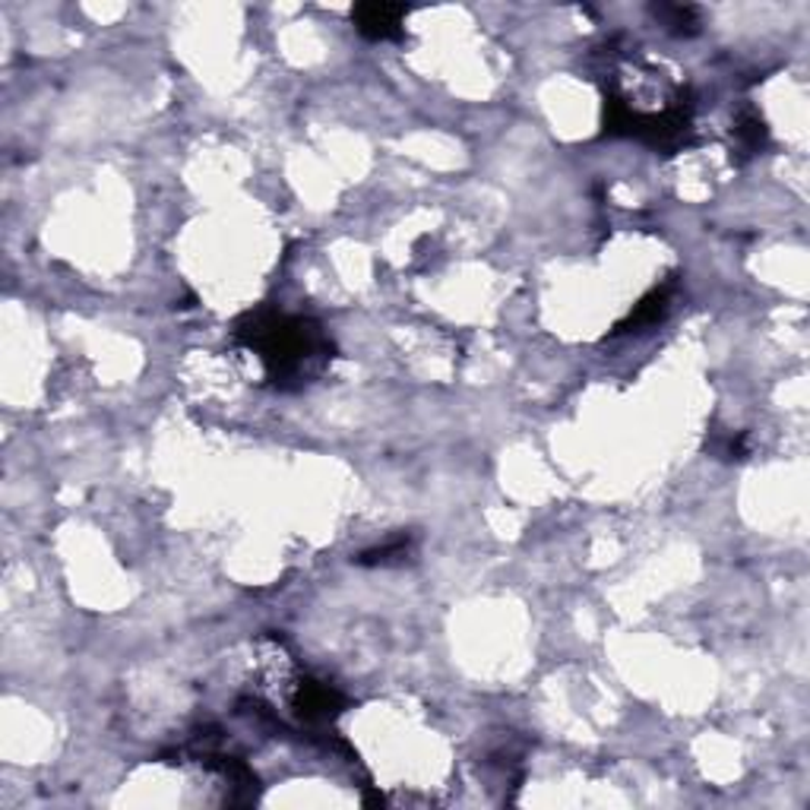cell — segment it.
Instances as JSON below:
<instances>
[{
  "mask_svg": "<svg viewBox=\"0 0 810 810\" xmlns=\"http://www.w3.org/2000/svg\"><path fill=\"white\" fill-rule=\"evenodd\" d=\"M234 342L260 358L276 390H301L333 361V339L311 317L260 308L234 323Z\"/></svg>",
  "mask_w": 810,
  "mask_h": 810,
  "instance_id": "cell-1",
  "label": "cell"
},
{
  "mask_svg": "<svg viewBox=\"0 0 810 810\" xmlns=\"http://www.w3.org/2000/svg\"><path fill=\"white\" fill-rule=\"evenodd\" d=\"M289 703L304 726H327L346 707V700H342V693L336 687H330L327 681H317V678H308L301 671L291 674Z\"/></svg>",
  "mask_w": 810,
  "mask_h": 810,
  "instance_id": "cell-2",
  "label": "cell"
},
{
  "mask_svg": "<svg viewBox=\"0 0 810 810\" xmlns=\"http://www.w3.org/2000/svg\"><path fill=\"white\" fill-rule=\"evenodd\" d=\"M406 13L409 10L399 3H358L352 10V22L371 42H396V39H402Z\"/></svg>",
  "mask_w": 810,
  "mask_h": 810,
  "instance_id": "cell-3",
  "label": "cell"
},
{
  "mask_svg": "<svg viewBox=\"0 0 810 810\" xmlns=\"http://www.w3.org/2000/svg\"><path fill=\"white\" fill-rule=\"evenodd\" d=\"M674 289H678V282L671 279L666 282L662 289H652L646 294L643 301L630 311L627 320H621L618 327H614V333H640V330H649V327H656L659 320H666V313L671 311V298H674Z\"/></svg>",
  "mask_w": 810,
  "mask_h": 810,
  "instance_id": "cell-4",
  "label": "cell"
},
{
  "mask_svg": "<svg viewBox=\"0 0 810 810\" xmlns=\"http://www.w3.org/2000/svg\"><path fill=\"white\" fill-rule=\"evenodd\" d=\"M652 13L674 36H697L700 32V10L690 7V3H656Z\"/></svg>",
  "mask_w": 810,
  "mask_h": 810,
  "instance_id": "cell-5",
  "label": "cell"
},
{
  "mask_svg": "<svg viewBox=\"0 0 810 810\" xmlns=\"http://www.w3.org/2000/svg\"><path fill=\"white\" fill-rule=\"evenodd\" d=\"M734 140H738V146H741V152H748V156L760 152L769 140V130H767V124H763V118H760L757 111H750L748 108V111L738 118V127H734Z\"/></svg>",
  "mask_w": 810,
  "mask_h": 810,
  "instance_id": "cell-6",
  "label": "cell"
},
{
  "mask_svg": "<svg viewBox=\"0 0 810 810\" xmlns=\"http://www.w3.org/2000/svg\"><path fill=\"white\" fill-rule=\"evenodd\" d=\"M409 554H412V539H393L380 544V548L364 551L358 558V563H364V567H390V563H402Z\"/></svg>",
  "mask_w": 810,
  "mask_h": 810,
  "instance_id": "cell-7",
  "label": "cell"
}]
</instances>
